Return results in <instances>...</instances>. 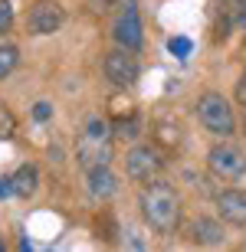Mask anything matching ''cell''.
<instances>
[{"label": "cell", "mask_w": 246, "mask_h": 252, "mask_svg": "<svg viewBox=\"0 0 246 252\" xmlns=\"http://www.w3.org/2000/svg\"><path fill=\"white\" fill-rule=\"evenodd\" d=\"M141 216H144V223L151 226L154 233L171 236L174 229H177V223H180V196H177V190L171 187V184H161V180L144 184V190H141Z\"/></svg>", "instance_id": "6da1fadb"}, {"label": "cell", "mask_w": 246, "mask_h": 252, "mask_svg": "<svg viewBox=\"0 0 246 252\" xmlns=\"http://www.w3.org/2000/svg\"><path fill=\"white\" fill-rule=\"evenodd\" d=\"M112 128L105 118H92V122L85 125L82 138L76 144V158L85 170H95V167H108V160H112Z\"/></svg>", "instance_id": "7a4b0ae2"}, {"label": "cell", "mask_w": 246, "mask_h": 252, "mask_svg": "<svg viewBox=\"0 0 246 252\" xmlns=\"http://www.w3.org/2000/svg\"><path fill=\"white\" fill-rule=\"evenodd\" d=\"M197 118L204 122V128L217 138H230L237 131V115L230 98H223L220 92H204L197 98Z\"/></svg>", "instance_id": "3957f363"}, {"label": "cell", "mask_w": 246, "mask_h": 252, "mask_svg": "<svg viewBox=\"0 0 246 252\" xmlns=\"http://www.w3.org/2000/svg\"><path fill=\"white\" fill-rule=\"evenodd\" d=\"M161 167H164V158L154 144H135L125 154V174L132 180H138V184H154Z\"/></svg>", "instance_id": "277c9868"}, {"label": "cell", "mask_w": 246, "mask_h": 252, "mask_svg": "<svg viewBox=\"0 0 246 252\" xmlns=\"http://www.w3.org/2000/svg\"><path fill=\"white\" fill-rule=\"evenodd\" d=\"M112 36L122 49H141V39H144V30H141V17H138V3L135 0H122V7L115 13V23H112Z\"/></svg>", "instance_id": "5b68a950"}, {"label": "cell", "mask_w": 246, "mask_h": 252, "mask_svg": "<svg viewBox=\"0 0 246 252\" xmlns=\"http://www.w3.org/2000/svg\"><path fill=\"white\" fill-rule=\"evenodd\" d=\"M207 167L220 180H240L246 174V154L237 144H213L207 154Z\"/></svg>", "instance_id": "8992f818"}, {"label": "cell", "mask_w": 246, "mask_h": 252, "mask_svg": "<svg viewBox=\"0 0 246 252\" xmlns=\"http://www.w3.org/2000/svg\"><path fill=\"white\" fill-rule=\"evenodd\" d=\"M138 75H141V65H138V59H135L132 49H112L108 56H105V79L112 85H118V89H132L135 82H138Z\"/></svg>", "instance_id": "52a82bcc"}, {"label": "cell", "mask_w": 246, "mask_h": 252, "mask_svg": "<svg viewBox=\"0 0 246 252\" xmlns=\"http://www.w3.org/2000/svg\"><path fill=\"white\" fill-rule=\"evenodd\" d=\"M63 23H66V10L59 7L56 0H39L27 13V30L33 36H49V33H56Z\"/></svg>", "instance_id": "ba28073f"}, {"label": "cell", "mask_w": 246, "mask_h": 252, "mask_svg": "<svg viewBox=\"0 0 246 252\" xmlns=\"http://www.w3.org/2000/svg\"><path fill=\"white\" fill-rule=\"evenodd\" d=\"M217 213L230 226H246V190H220L217 193Z\"/></svg>", "instance_id": "9c48e42d"}, {"label": "cell", "mask_w": 246, "mask_h": 252, "mask_svg": "<svg viewBox=\"0 0 246 252\" xmlns=\"http://www.w3.org/2000/svg\"><path fill=\"white\" fill-rule=\"evenodd\" d=\"M190 236H194V243L204 246V249H217V246H223V239H227V229H223V223L213 220V216H197V220L190 223Z\"/></svg>", "instance_id": "30bf717a"}, {"label": "cell", "mask_w": 246, "mask_h": 252, "mask_svg": "<svg viewBox=\"0 0 246 252\" xmlns=\"http://www.w3.org/2000/svg\"><path fill=\"white\" fill-rule=\"evenodd\" d=\"M85 184H89V193L95 200H108V196L118 193V180L108 167H95V170H85Z\"/></svg>", "instance_id": "8fae6325"}, {"label": "cell", "mask_w": 246, "mask_h": 252, "mask_svg": "<svg viewBox=\"0 0 246 252\" xmlns=\"http://www.w3.org/2000/svg\"><path fill=\"white\" fill-rule=\"evenodd\" d=\"M10 180H13V193L27 200V196H33V193H36V187H39V170L33 167V164H23V167H20Z\"/></svg>", "instance_id": "7c38bea8"}, {"label": "cell", "mask_w": 246, "mask_h": 252, "mask_svg": "<svg viewBox=\"0 0 246 252\" xmlns=\"http://www.w3.org/2000/svg\"><path fill=\"white\" fill-rule=\"evenodd\" d=\"M112 134H115L118 141H135L138 134H141V122H138V115H125V118H115Z\"/></svg>", "instance_id": "4fadbf2b"}, {"label": "cell", "mask_w": 246, "mask_h": 252, "mask_svg": "<svg viewBox=\"0 0 246 252\" xmlns=\"http://www.w3.org/2000/svg\"><path fill=\"white\" fill-rule=\"evenodd\" d=\"M17 63H20V49L3 43V46H0V79H7V75L17 69Z\"/></svg>", "instance_id": "5bb4252c"}, {"label": "cell", "mask_w": 246, "mask_h": 252, "mask_svg": "<svg viewBox=\"0 0 246 252\" xmlns=\"http://www.w3.org/2000/svg\"><path fill=\"white\" fill-rule=\"evenodd\" d=\"M158 141H161L164 148H177L180 141V128L174 122H158Z\"/></svg>", "instance_id": "9a60e30c"}, {"label": "cell", "mask_w": 246, "mask_h": 252, "mask_svg": "<svg viewBox=\"0 0 246 252\" xmlns=\"http://www.w3.org/2000/svg\"><path fill=\"white\" fill-rule=\"evenodd\" d=\"M17 134V118H13V112H10L7 105L0 102V141H7Z\"/></svg>", "instance_id": "2e32d148"}, {"label": "cell", "mask_w": 246, "mask_h": 252, "mask_svg": "<svg viewBox=\"0 0 246 252\" xmlns=\"http://www.w3.org/2000/svg\"><path fill=\"white\" fill-rule=\"evenodd\" d=\"M168 49H171V56H174V59H187L190 56V39L187 36H174L168 43Z\"/></svg>", "instance_id": "e0dca14e"}, {"label": "cell", "mask_w": 246, "mask_h": 252, "mask_svg": "<svg viewBox=\"0 0 246 252\" xmlns=\"http://www.w3.org/2000/svg\"><path fill=\"white\" fill-rule=\"evenodd\" d=\"M10 27H13V7L10 0H0V36H7Z\"/></svg>", "instance_id": "ac0fdd59"}, {"label": "cell", "mask_w": 246, "mask_h": 252, "mask_svg": "<svg viewBox=\"0 0 246 252\" xmlns=\"http://www.w3.org/2000/svg\"><path fill=\"white\" fill-rule=\"evenodd\" d=\"M49 115H53V105L49 102H36L33 105V118H36V122H46Z\"/></svg>", "instance_id": "d6986e66"}, {"label": "cell", "mask_w": 246, "mask_h": 252, "mask_svg": "<svg viewBox=\"0 0 246 252\" xmlns=\"http://www.w3.org/2000/svg\"><path fill=\"white\" fill-rule=\"evenodd\" d=\"M233 98H237V105H243V108H246V72L240 75V82H237V92H233Z\"/></svg>", "instance_id": "ffe728a7"}, {"label": "cell", "mask_w": 246, "mask_h": 252, "mask_svg": "<svg viewBox=\"0 0 246 252\" xmlns=\"http://www.w3.org/2000/svg\"><path fill=\"white\" fill-rule=\"evenodd\" d=\"M13 193V180L10 177H0V200H3V196H10Z\"/></svg>", "instance_id": "44dd1931"}, {"label": "cell", "mask_w": 246, "mask_h": 252, "mask_svg": "<svg viewBox=\"0 0 246 252\" xmlns=\"http://www.w3.org/2000/svg\"><path fill=\"white\" fill-rule=\"evenodd\" d=\"M237 23H240V27L246 30V0H243V3H240V20H237Z\"/></svg>", "instance_id": "7402d4cb"}, {"label": "cell", "mask_w": 246, "mask_h": 252, "mask_svg": "<svg viewBox=\"0 0 246 252\" xmlns=\"http://www.w3.org/2000/svg\"><path fill=\"white\" fill-rule=\"evenodd\" d=\"M23 252H30V243H27V239H23Z\"/></svg>", "instance_id": "603a6c76"}, {"label": "cell", "mask_w": 246, "mask_h": 252, "mask_svg": "<svg viewBox=\"0 0 246 252\" xmlns=\"http://www.w3.org/2000/svg\"><path fill=\"white\" fill-rule=\"evenodd\" d=\"M0 252H7V246H3V239H0Z\"/></svg>", "instance_id": "cb8c5ba5"}, {"label": "cell", "mask_w": 246, "mask_h": 252, "mask_svg": "<svg viewBox=\"0 0 246 252\" xmlns=\"http://www.w3.org/2000/svg\"><path fill=\"white\" fill-rule=\"evenodd\" d=\"M243 63H246V46H243Z\"/></svg>", "instance_id": "d4e9b609"}, {"label": "cell", "mask_w": 246, "mask_h": 252, "mask_svg": "<svg viewBox=\"0 0 246 252\" xmlns=\"http://www.w3.org/2000/svg\"><path fill=\"white\" fill-rule=\"evenodd\" d=\"M243 131H246V118H243Z\"/></svg>", "instance_id": "484cf974"}, {"label": "cell", "mask_w": 246, "mask_h": 252, "mask_svg": "<svg viewBox=\"0 0 246 252\" xmlns=\"http://www.w3.org/2000/svg\"><path fill=\"white\" fill-rule=\"evenodd\" d=\"M240 252H246V243H243V249H240Z\"/></svg>", "instance_id": "4316f807"}]
</instances>
